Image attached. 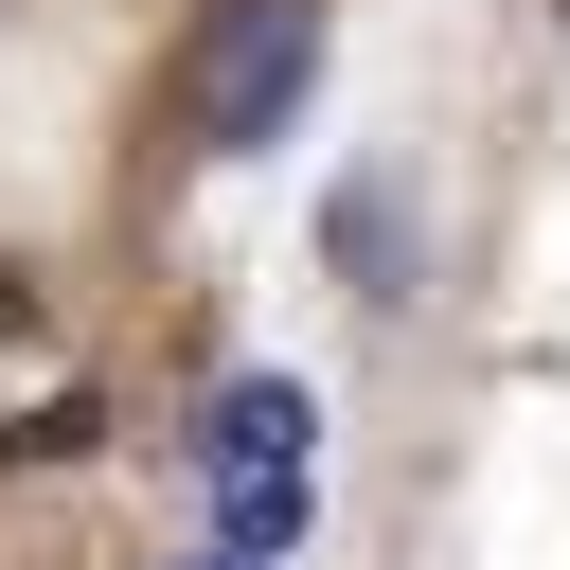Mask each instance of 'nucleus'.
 Segmentation results:
<instances>
[{
  "mask_svg": "<svg viewBox=\"0 0 570 570\" xmlns=\"http://www.w3.org/2000/svg\"><path fill=\"white\" fill-rule=\"evenodd\" d=\"M196 481H214V534H232V552H285L303 499H321V410H303V374H232L214 428H196Z\"/></svg>",
  "mask_w": 570,
  "mask_h": 570,
  "instance_id": "f257e3e1",
  "label": "nucleus"
},
{
  "mask_svg": "<svg viewBox=\"0 0 570 570\" xmlns=\"http://www.w3.org/2000/svg\"><path fill=\"white\" fill-rule=\"evenodd\" d=\"M303 89H321V0H232V18L196 36V71H178V125H196L214 160H267V142L303 125Z\"/></svg>",
  "mask_w": 570,
  "mask_h": 570,
  "instance_id": "f03ea898",
  "label": "nucleus"
},
{
  "mask_svg": "<svg viewBox=\"0 0 570 570\" xmlns=\"http://www.w3.org/2000/svg\"><path fill=\"white\" fill-rule=\"evenodd\" d=\"M89 428H107V410H89V392H53V410H18V428H0V463H71Z\"/></svg>",
  "mask_w": 570,
  "mask_h": 570,
  "instance_id": "7ed1b4c3",
  "label": "nucleus"
},
{
  "mask_svg": "<svg viewBox=\"0 0 570 570\" xmlns=\"http://www.w3.org/2000/svg\"><path fill=\"white\" fill-rule=\"evenodd\" d=\"M178 570H267V552H232V534H214V552H178Z\"/></svg>",
  "mask_w": 570,
  "mask_h": 570,
  "instance_id": "20e7f679",
  "label": "nucleus"
},
{
  "mask_svg": "<svg viewBox=\"0 0 570 570\" xmlns=\"http://www.w3.org/2000/svg\"><path fill=\"white\" fill-rule=\"evenodd\" d=\"M18 321H36V285H18V267H0V338H18Z\"/></svg>",
  "mask_w": 570,
  "mask_h": 570,
  "instance_id": "39448f33",
  "label": "nucleus"
}]
</instances>
